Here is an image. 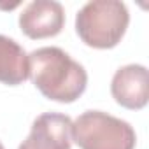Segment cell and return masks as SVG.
Returning <instances> with one entry per match:
<instances>
[{
	"mask_svg": "<svg viewBox=\"0 0 149 149\" xmlns=\"http://www.w3.org/2000/svg\"><path fill=\"white\" fill-rule=\"evenodd\" d=\"M111 93L121 107L132 111H139L146 107L149 100L147 68L144 65L132 63L116 70L111 83Z\"/></svg>",
	"mask_w": 149,
	"mask_h": 149,
	"instance_id": "obj_6",
	"label": "cell"
},
{
	"mask_svg": "<svg viewBox=\"0 0 149 149\" xmlns=\"http://www.w3.org/2000/svg\"><path fill=\"white\" fill-rule=\"evenodd\" d=\"M72 140L81 149H135L130 123L102 111H86L72 123Z\"/></svg>",
	"mask_w": 149,
	"mask_h": 149,
	"instance_id": "obj_3",
	"label": "cell"
},
{
	"mask_svg": "<svg viewBox=\"0 0 149 149\" xmlns=\"http://www.w3.org/2000/svg\"><path fill=\"white\" fill-rule=\"evenodd\" d=\"M30 77L28 54L25 49L6 35H0V83L18 86Z\"/></svg>",
	"mask_w": 149,
	"mask_h": 149,
	"instance_id": "obj_7",
	"label": "cell"
},
{
	"mask_svg": "<svg viewBox=\"0 0 149 149\" xmlns=\"http://www.w3.org/2000/svg\"><path fill=\"white\" fill-rule=\"evenodd\" d=\"M130 23L128 9L119 0H91L76 16V32L81 40L97 49L119 44Z\"/></svg>",
	"mask_w": 149,
	"mask_h": 149,
	"instance_id": "obj_2",
	"label": "cell"
},
{
	"mask_svg": "<svg viewBox=\"0 0 149 149\" xmlns=\"http://www.w3.org/2000/svg\"><path fill=\"white\" fill-rule=\"evenodd\" d=\"M0 149H6V147H4V146H2V142H0Z\"/></svg>",
	"mask_w": 149,
	"mask_h": 149,
	"instance_id": "obj_8",
	"label": "cell"
},
{
	"mask_svg": "<svg viewBox=\"0 0 149 149\" xmlns=\"http://www.w3.org/2000/svg\"><path fill=\"white\" fill-rule=\"evenodd\" d=\"M72 119L65 114H40L30 130V135L18 149H70Z\"/></svg>",
	"mask_w": 149,
	"mask_h": 149,
	"instance_id": "obj_5",
	"label": "cell"
},
{
	"mask_svg": "<svg viewBox=\"0 0 149 149\" xmlns=\"http://www.w3.org/2000/svg\"><path fill=\"white\" fill-rule=\"evenodd\" d=\"M28 65L35 88L49 100L70 104L86 90L88 74L84 67L60 47L47 46L32 51Z\"/></svg>",
	"mask_w": 149,
	"mask_h": 149,
	"instance_id": "obj_1",
	"label": "cell"
},
{
	"mask_svg": "<svg viewBox=\"0 0 149 149\" xmlns=\"http://www.w3.org/2000/svg\"><path fill=\"white\" fill-rule=\"evenodd\" d=\"M65 25L63 6L54 0H33L19 14V28L30 39L54 37Z\"/></svg>",
	"mask_w": 149,
	"mask_h": 149,
	"instance_id": "obj_4",
	"label": "cell"
}]
</instances>
